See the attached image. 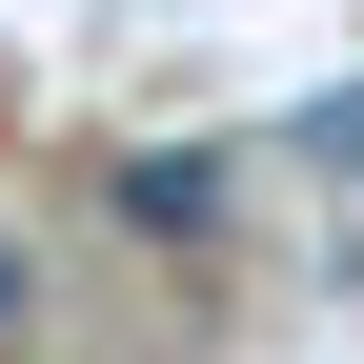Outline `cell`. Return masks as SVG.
I'll return each mask as SVG.
<instances>
[{"label":"cell","instance_id":"6da1fadb","mask_svg":"<svg viewBox=\"0 0 364 364\" xmlns=\"http://www.w3.org/2000/svg\"><path fill=\"white\" fill-rule=\"evenodd\" d=\"M122 223H142V243H223V162L203 142H142L122 162Z\"/></svg>","mask_w":364,"mask_h":364},{"label":"cell","instance_id":"7a4b0ae2","mask_svg":"<svg viewBox=\"0 0 364 364\" xmlns=\"http://www.w3.org/2000/svg\"><path fill=\"white\" fill-rule=\"evenodd\" d=\"M0 324H21V243H0Z\"/></svg>","mask_w":364,"mask_h":364}]
</instances>
